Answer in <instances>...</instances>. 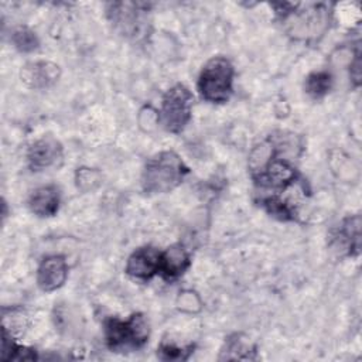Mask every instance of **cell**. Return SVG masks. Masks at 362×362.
<instances>
[{"label": "cell", "mask_w": 362, "mask_h": 362, "mask_svg": "<svg viewBox=\"0 0 362 362\" xmlns=\"http://www.w3.org/2000/svg\"><path fill=\"white\" fill-rule=\"evenodd\" d=\"M256 346L242 334H233L225 341L219 359H255Z\"/></svg>", "instance_id": "obj_14"}, {"label": "cell", "mask_w": 362, "mask_h": 362, "mask_svg": "<svg viewBox=\"0 0 362 362\" xmlns=\"http://www.w3.org/2000/svg\"><path fill=\"white\" fill-rule=\"evenodd\" d=\"M98 182L100 181V177H99V173L95 171V170H90V168H81L78 170L76 173V184L83 191H88V189H93L95 187L92 185V182Z\"/></svg>", "instance_id": "obj_20"}, {"label": "cell", "mask_w": 362, "mask_h": 362, "mask_svg": "<svg viewBox=\"0 0 362 362\" xmlns=\"http://www.w3.org/2000/svg\"><path fill=\"white\" fill-rule=\"evenodd\" d=\"M148 321L140 313L130 315L127 320L109 318L105 322L106 344L113 351H127L141 348L148 339Z\"/></svg>", "instance_id": "obj_2"}, {"label": "cell", "mask_w": 362, "mask_h": 362, "mask_svg": "<svg viewBox=\"0 0 362 362\" xmlns=\"http://www.w3.org/2000/svg\"><path fill=\"white\" fill-rule=\"evenodd\" d=\"M33 214L47 218L54 216L59 208V192L54 185H44L37 188L28 201Z\"/></svg>", "instance_id": "obj_11"}, {"label": "cell", "mask_w": 362, "mask_h": 362, "mask_svg": "<svg viewBox=\"0 0 362 362\" xmlns=\"http://www.w3.org/2000/svg\"><path fill=\"white\" fill-rule=\"evenodd\" d=\"M331 86H332V76L328 71H315L310 74L305 79V90L314 99H320L325 96L329 92Z\"/></svg>", "instance_id": "obj_16"}, {"label": "cell", "mask_w": 362, "mask_h": 362, "mask_svg": "<svg viewBox=\"0 0 362 362\" xmlns=\"http://www.w3.org/2000/svg\"><path fill=\"white\" fill-rule=\"evenodd\" d=\"M233 65L223 57L211 58L202 68L198 79V90L206 102L223 103L232 93Z\"/></svg>", "instance_id": "obj_3"}, {"label": "cell", "mask_w": 362, "mask_h": 362, "mask_svg": "<svg viewBox=\"0 0 362 362\" xmlns=\"http://www.w3.org/2000/svg\"><path fill=\"white\" fill-rule=\"evenodd\" d=\"M68 277V266L62 256H49L44 259L37 270V283L42 291L59 288Z\"/></svg>", "instance_id": "obj_10"}, {"label": "cell", "mask_w": 362, "mask_h": 362, "mask_svg": "<svg viewBox=\"0 0 362 362\" xmlns=\"http://www.w3.org/2000/svg\"><path fill=\"white\" fill-rule=\"evenodd\" d=\"M61 75V69L51 61H31L27 62L21 71V82L30 89H45L52 86Z\"/></svg>", "instance_id": "obj_7"}, {"label": "cell", "mask_w": 362, "mask_h": 362, "mask_svg": "<svg viewBox=\"0 0 362 362\" xmlns=\"http://www.w3.org/2000/svg\"><path fill=\"white\" fill-rule=\"evenodd\" d=\"M262 202H263L264 209L270 215H273V216H276V218H279L281 221H288V219L294 218L293 206L288 202H286L281 198H279V197H267Z\"/></svg>", "instance_id": "obj_18"}, {"label": "cell", "mask_w": 362, "mask_h": 362, "mask_svg": "<svg viewBox=\"0 0 362 362\" xmlns=\"http://www.w3.org/2000/svg\"><path fill=\"white\" fill-rule=\"evenodd\" d=\"M11 42L21 52H31V51L37 49L38 44H40L35 33L33 30H30L28 27H23V25L13 30Z\"/></svg>", "instance_id": "obj_17"}, {"label": "cell", "mask_w": 362, "mask_h": 362, "mask_svg": "<svg viewBox=\"0 0 362 362\" xmlns=\"http://www.w3.org/2000/svg\"><path fill=\"white\" fill-rule=\"evenodd\" d=\"M188 173V167L177 153L161 151L146 163L141 187L147 194H165L178 187Z\"/></svg>", "instance_id": "obj_1"}, {"label": "cell", "mask_w": 362, "mask_h": 362, "mask_svg": "<svg viewBox=\"0 0 362 362\" xmlns=\"http://www.w3.org/2000/svg\"><path fill=\"white\" fill-rule=\"evenodd\" d=\"M255 180L267 188H286L296 180V168L287 158L280 157V151H272L269 160L255 174Z\"/></svg>", "instance_id": "obj_6"}, {"label": "cell", "mask_w": 362, "mask_h": 362, "mask_svg": "<svg viewBox=\"0 0 362 362\" xmlns=\"http://www.w3.org/2000/svg\"><path fill=\"white\" fill-rule=\"evenodd\" d=\"M148 6L144 3H112L109 4L107 14L113 25L120 34L130 38H140L146 34Z\"/></svg>", "instance_id": "obj_5"}, {"label": "cell", "mask_w": 362, "mask_h": 362, "mask_svg": "<svg viewBox=\"0 0 362 362\" xmlns=\"http://www.w3.org/2000/svg\"><path fill=\"white\" fill-rule=\"evenodd\" d=\"M335 240L342 250H346L348 255L359 253L361 243V218L359 215L346 218L342 222V226L335 235Z\"/></svg>", "instance_id": "obj_13"}, {"label": "cell", "mask_w": 362, "mask_h": 362, "mask_svg": "<svg viewBox=\"0 0 362 362\" xmlns=\"http://www.w3.org/2000/svg\"><path fill=\"white\" fill-rule=\"evenodd\" d=\"M35 352L25 346L16 344L11 339V335L7 334L6 328L3 327L1 335V359L3 361H31L35 359Z\"/></svg>", "instance_id": "obj_15"}, {"label": "cell", "mask_w": 362, "mask_h": 362, "mask_svg": "<svg viewBox=\"0 0 362 362\" xmlns=\"http://www.w3.org/2000/svg\"><path fill=\"white\" fill-rule=\"evenodd\" d=\"M28 164L33 170H45L62 160V146L52 136H44L34 141L27 153Z\"/></svg>", "instance_id": "obj_9"}, {"label": "cell", "mask_w": 362, "mask_h": 362, "mask_svg": "<svg viewBox=\"0 0 362 362\" xmlns=\"http://www.w3.org/2000/svg\"><path fill=\"white\" fill-rule=\"evenodd\" d=\"M161 252L151 246H143L136 249L127 259L126 273L140 280H148L154 274L160 273Z\"/></svg>", "instance_id": "obj_8"}, {"label": "cell", "mask_w": 362, "mask_h": 362, "mask_svg": "<svg viewBox=\"0 0 362 362\" xmlns=\"http://www.w3.org/2000/svg\"><path fill=\"white\" fill-rule=\"evenodd\" d=\"M194 96L189 89L181 83L170 88L161 100L160 123L170 133H180L191 119Z\"/></svg>", "instance_id": "obj_4"}, {"label": "cell", "mask_w": 362, "mask_h": 362, "mask_svg": "<svg viewBox=\"0 0 362 362\" xmlns=\"http://www.w3.org/2000/svg\"><path fill=\"white\" fill-rule=\"evenodd\" d=\"M189 266V256L181 245H173L161 252L160 273L165 279H175L181 276Z\"/></svg>", "instance_id": "obj_12"}, {"label": "cell", "mask_w": 362, "mask_h": 362, "mask_svg": "<svg viewBox=\"0 0 362 362\" xmlns=\"http://www.w3.org/2000/svg\"><path fill=\"white\" fill-rule=\"evenodd\" d=\"M192 352V346L180 348L174 344H161L157 349V355L163 361H185Z\"/></svg>", "instance_id": "obj_19"}]
</instances>
